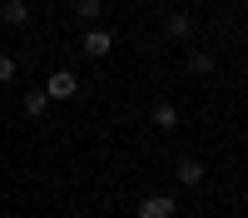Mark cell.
<instances>
[{
	"label": "cell",
	"mask_w": 248,
	"mask_h": 218,
	"mask_svg": "<svg viewBox=\"0 0 248 218\" xmlns=\"http://www.w3.org/2000/svg\"><path fill=\"white\" fill-rule=\"evenodd\" d=\"M45 94H50V99H75V94H79V79H75L70 70H55V74L45 79Z\"/></svg>",
	"instance_id": "cell-1"
},
{
	"label": "cell",
	"mask_w": 248,
	"mask_h": 218,
	"mask_svg": "<svg viewBox=\"0 0 248 218\" xmlns=\"http://www.w3.org/2000/svg\"><path fill=\"white\" fill-rule=\"evenodd\" d=\"M174 178L184 189H199L203 178H209V169H203V159H179V169H174Z\"/></svg>",
	"instance_id": "cell-2"
},
{
	"label": "cell",
	"mask_w": 248,
	"mask_h": 218,
	"mask_svg": "<svg viewBox=\"0 0 248 218\" xmlns=\"http://www.w3.org/2000/svg\"><path fill=\"white\" fill-rule=\"evenodd\" d=\"M109 50H114V35L99 30V25H90V35H85V55H90V59H105Z\"/></svg>",
	"instance_id": "cell-3"
},
{
	"label": "cell",
	"mask_w": 248,
	"mask_h": 218,
	"mask_svg": "<svg viewBox=\"0 0 248 218\" xmlns=\"http://www.w3.org/2000/svg\"><path fill=\"white\" fill-rule=\"evenodd\" d=\"M164 35H169V40H189V35H194V15L169 10V15H164Z\"/></svg>",
	"instance_id": "cell-4"
},
{
	"label": "cell",
	"mask_w": 248,
	"mask_h": 218,
	"mask_svg": "<svg viewBox=\"0 0 248 218\" xmlns=\"http://www.w3.org/2000/svg\"><path fill=\"white\" fill-rule=\"evenodd\" d=\"M139 218H174V198L169 193H149L139 203Z\"/></svg>",
	"instance_id": "cell-5"
},
{
	"label": "cell",
	"mask_w": 248,
	"mask_h": 218,
	"mask_svg": "<svg viewBox=\"0 0 248 218\" xmlns=\"http://www.w3.org/2000/svg\"><path fill=\"white\" fill-rule=\"evenodd\" d=\"M0 20H5L10 30H25L30 25V5L25 0H5V5H0Z\"/></svg>",
	"instance_id": "cell-6"
},
{
	"label": "cell",
	"mask_w": 248,
	"mask_h": 218,
	"mask_svg": "<svg viewBox=\"0 0 248 218\" xmlns=\"http://www.w3.org/2000/svg\"><path fill=\"white\" fill-rule=\"evenodd\" d=\"M154 129H179V104H169V99H159V104L149 109Z\"/></svg>",
	"instance_id": "cell-7"
},
{
	"label": "cell",
	"mask_w": 248,
	"mask_h": 218,
	"mask_svg": "<svg viewBox=\"0 0 248 218\" xmlns=\"http://www.w3.org/2000/svg\"><path fill=\"white\" fill-rule=\"evenodd\" d=\"M20 109H25L30 119H40V114H45V109H50V94H45V89H30L25 99H20Z\"/></svg>",
	"instance_id": "cell-8"
},
{
	"label": "cell",
	"mask_w": 248,
	"mask_h": 218,
	"mask_svg": "<svg viewBox=\"0 0 248 218\" xmlns=\"http://www.w3.org/2000/svg\"><path fill=\"white\" fill-rule=\"evenodd\" d=\"M99 15H105V5H99V0H75V20H85V25H94Z\"/></svg>",
	"instance_id": "cell-9"
},
{
	"label": "cell",
	"mask_w": 248,
	"mask_h": 218,
	"mask_svg": "<svg viewBox=\"0 0 248 218\" xmlns=\"http://www.w3.org/2000/svg\"><path fill=\"white\" fill-rule=\"evenodd\" d=\"M189 70H194V74H214V55L194 50V55H189Z\"/></svg>",
	"instance_id": "cell-10"
},
{
	"label": "cell",
	"mask_w": 248,
	"mask_h": 218,
	"mask_svg": "<svg viewBox=\"0 0 248 218\" xmlns=\"http://www.w3.org/2000/svg\"><path fill=\"white\" fill-rule=\"evenodd\" d=\"M15 70H20L15 59H10V55H0V85H10V79H15Z\"/></svg>",
	"instance_id": "cell-11"
}]
</instances>
